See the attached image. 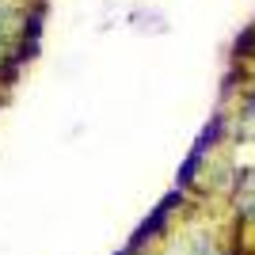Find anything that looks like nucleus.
Returning a JSON list of instances; mask_svg holds the SVG:
<instances>
[{"mask_svg": "<svg viewBox=\"0 0 255 255\" xmlns=\"http://www.w3.org/2000/svg\"><path fill=\"white\" fill-rule=\"evenodd\" d=\"M225 126H229L225 111H213V115H210V122H206V126L198 129V137H194L191 152L183 156L179 171H175V187L191 191L194 183H198V175H202V164H206V156H210V152L217 149V145H221V137H225Z\"/></svg>", "mask_w": 255, "mask_h": 255, "instance_id": "nucleus-1", "label": "nucleus"}, {"mask_svg": "<svg viewBox=\"0 0 255 255\" xmlns=\"http://www.w3.org/2000/svg\"><path fill=\"white\" fill-rule=\"evenodd\" d=\"M187 202V191H183V187H171L168 194H164V198H160L156 206H152L149 210V217H145V221L137 225V229H133V236H129V252L137 255L141 248H149L152 240H160V236L168 233V221H171V213L179 210V206Z\"/></svg>", "mask_w": 255, "mask_h": 255, "instance_id": "nucleus-2", "label": "nucleus"}, {"mask_svg": "<svg viewBox=\"0 0 255 255\" xmlns=\"http://www.w3.org/2000/svg\"><path fill=\"white\" fill-rule=\"evenodd\" d=\"M229 57H233L236 65H244V61H252V57H255V23H248L244 31L233 38V50H229Z\"/></svg>", "mask_w": 255, "mask_h": 255, "instance_id": "nucleus-3", "label": "nucleus"}, {"mask_svg": "<svg viewBox=\"0 0 255 255\" xmlns=\"http://www.w3.org/2000/svg\"><path fill=\"white\" fill-rule=\"evenodd\" d=\"M19 73H23V65L15 61L8 50H0V88H11L19 80Z\"/></svg>", "mask_w": 255, "mask_h": 255, "instance_id": "nucleus-4", "label": "nucleus"}, {"mask_svg": "<svg viewBox=\"0 0 255 255\" xmlns=\"http://www.w3.org/2000/svg\"><path fill=\"white\" fill-rule=\"evenodd\" d=\"M115 255H133V252H129V248H118V252Z\"/></svg>", "mask_w": 255, "mask_h": 255, "instance_id": "nucleus-5", "label": "nucleus"}]
</instances>
